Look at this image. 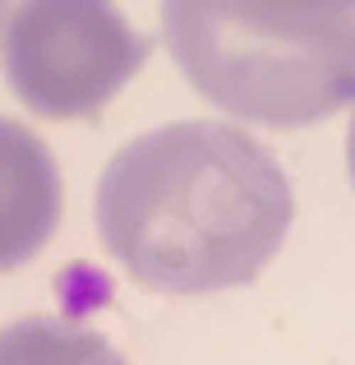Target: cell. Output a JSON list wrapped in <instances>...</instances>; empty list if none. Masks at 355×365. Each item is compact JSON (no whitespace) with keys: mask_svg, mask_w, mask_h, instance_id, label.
Returning a JSON list of instances; mask_svg holds the SVG:
<instances>
[{"mask_svg":"<svg viewBox=\"0 0 355 365\" xmlns=\"http://www.w3.org/2000/svg\"><path fill=\"white\" fill-rule=\"evenodd\" d=\"M5 5H9V0H0V19H5Z\"/></svg>","mask_w":355,"mask_h":365,"instance_id":"8","label":"cell"},{"mask_svg":"<svg viewBox=\"0 0 355 365\" xmlns=\"http://www.w3.org/2000/svg\"><path fill=\"white\" fill-rule=\"evenodd\" d=\"M295 217L282 162L222 120L139 134L97 180V232L120 268L171 296L245 287Z\"/></svg>","mask_w":355,"mask_h":365,"instance_id":"1","label":"cell"},{"mask_svg":"<svg viewBox=\"0 0 355 365\" xmlns=\"http://www.w3.org/2000/svg\"><path fill=\"white\" fill-rule=\"evenodd\" d=\"M0 365H124V356L88 324L23 314L0 329Z\"/></svg>","mask_w":355,"mask_h":365,"instance_id":"5","label":"cell"},{"mask_svg":"<svg viewBox=\"0 0 355 365\" xmlns=\"http://www.w3.org/2000/svg\"><path fill=\"white\" fill-rule=\"evenodd\" d=\"M161 37L198 98L240 120L300 130L355 102V14L161 0Z\"/></svg>","mask_w":355,"mask_h":365,"instance_id":"2","label":"cell"},{"mask_svg":"<svg viewBox=\"0 0 355 365\" xmlns=\"http://www.w3.org/2000/svg\"><path fill=\"white\" fill-rule=\"evenodd\" d=\"M295 14H355V0H272Z\"/></svg>","mask_w":355,"mask_h":365,"instance_id":"6","label":"cell"},{"mask_svg":"<svg viewBox=\"0 0 355 365\" xmlns=\"http://www.w3.org/2000/svg\"><path fill=\"white\" fill-rule=\"evenodd\" d=\"M65 190L51 148L28 125L0 116V273L33 264L60 227Z\"/></svg>","mask_w":355,"mask_h":365,"instance_id":"4","label":"cell"},{"mask_svg":"<svg viewBox=\"0 0 355 365\" xmlns=\"http://www.w3.org/2000/svg\"><path fill=\"white\" fill-rule=\"evenodd\" d=\"M346 167H351V180H355V120H351V134H346Z\"/></svg>","mask_w":355,"mask_h":365,"instance_id":"7","label":"cell"},{"mask_svg":"<svg viewBox=\"0 0 355 365\" xmlns=\"http://www.w3.org/2000/svg\"><path fill=\"white\" fill-rule=\"evenodd\" d=\"M152 37L116 0H18L0 37L5 83L33 116L83 120L148 65Z\"/></svg>","mask_w":355,"mask_h":365,"instance_id":"3","label":"cell"}]
</instances>
